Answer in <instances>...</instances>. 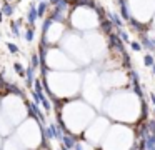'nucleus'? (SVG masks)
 Segmentation results:
<instances>
[{
	"mask_svg": "<svg viewBox=\"0 0 155 150\" xmlns=\"http://www.w3.org/2000/svg\"><path fill=\"white\" fill-rule=\"evenodd\" d=\"M78 142H80V137L74 135V133H65L64 138H62V145L67 147V148H70V150H74Z\"/></svg>",
	"mask_w": 155,
	"mask_h": 150,
	"instance_id": "f257e3e1",
	"label": "nucleus"
},
{
	"mask_svg": "<svg viewBox=\"0 0 155 150\" xmlns=\"http://www.w3.org/2000/svg\"><path fill=\"white\" fill-rule=\"evenodd\" d=\"M145 143H147V150H152L155 147V133H148L145 137Z\"/></svg>",
	"mask_w": 155,
	"mask_h": 150,
	"instance_id": "7ed1b4c3",
	"label": "nucleus"
},
{
	"mask_svg": "<svg viewBox=\"0 0 155 150\" xmlns=\"http://www.w3.org/2000/svg\"><path fill=\"white\" fill-rule=\"evenodd\" d=\"M15 68H17L18 75H22V77H24V70H22V65H18V63H15Z\"/></svg>",
	"mask_w": 155,
	"mask_h": 150,
	"instance_id": "9d476101",
	"label": "nucleus"
},
{
	"mask_svg": "<svg viewBox=\"0 0 155 150\" xmlns=\"http://www.w3.org/2000/svg\"><path fill=\"white\" fill-rule=\"evenodd\" d=\"M32 65H34V67H37V65H38V58H37V55H34V58H32Z\"/></svg>",
	"mask_w": 155,
	"mask_h": 150,
	"instance_id": "f8f14e48",
	"label": "nucleus"
},
{
	"mask_svg": "<svg viewBox=\"0 0 155 150\" xmlns=\"http://www.w3.org/2000/svg\"><path fill=\"white\" fill-rule=\"evenodd\" d=\"M50 2H52V3H55V5H57V2H58V0H50Z\"/></svg>",
	"mask_w": 155,
	"mask_h": 150,
	"instance_id": "f3484780",
	"label": "nucleus"
},
{
	"mask_svg": "<svg viewBox=\"0 0 155 150\" xmlns=\"http://www.w3.org/2000/svg\"><path fill=\"white\" fill-rule=\"evenodd\" d=\"M45 12V5H40V8H38V13H40V15H42V13H44Z\"/></svg>",
	"mask_w": 155,
	"mask_h": 150,
	"instance_id": "4468645a",
	"label": "nucleus"
},
{
	"mask_svg": "<svg viewBox=\"0 0 155 150\" xmlns=\"http://www.w3.org/2000/svg\"><path fill=\"white\" fill-rule=\"evenodd\" d=\"M152 150H155V147H153V148H152Z\"/></svg>",
	"mask_w": 155,
	"mask_h": 150,
	"instance_id": "6ab92c4d",
	"label": "nucleus"
},
{
	"mask_svg": "<svg viewBox=\"0 0 155 150\" xmlns=\"http://www.w3.org/2000/svg\"><path fill=\"white\" fill-rule=\"evenodd\" d=\"M114 28H115V25L112 23L110 18H105V20H102V22H100V30H102L104 33H108V35H110Z\"/></svg>",
	"mask_w": 155,
	"mask_h": 150,
	"instance_id": "f03ea898",
	"label": "nucleus"
},
{
	"mask_svg": "<svg viewBox=\"0 0 155 150\" xmlns=\"http://www.w3.org/2000/svg\"><path fill=\"white\" fill-rule=\"evenodd\" d=\"M110 20H112V23H114L117 28H122V27H124V22H122L120 15H117V13H112V15H110Z\"/></svg>",
	"mask_w": 155,
	"mask_h": 150,
	"instance_id": "20e7f679",
	"label": "nucleus"
},
{
	"mask_svg": "<svg viewBox=\"0 0 155 150\" xmlns=\"http://www.w3.org/2000/svg\"><path fill=\"white\" fill-rule=\"evenodd\" d=\"M35 92H44V85H42L40 80H35Z\"/></svg>",
	"mask_w": 155,
	"mask_h": 150,
	"instance_id": "6e6552de",
	"label": "nucleus"
},
{
	"mask_svg": "<svg viewBox=\"0 0 155 150\" xmlns=\"http://www.w3.org/2000/svg\"><path fill=\"white\" fill-rule=\"evenodd\" d=\"M74 150H85V147H84V143H82V142H78L77 143V145H75V148Z\"/></svg>",
	"mask_w": 155,
	"mask_h": 150,
	"instance_id": "9b49d317",
	"label": "nucleus"
},
{
	"mask_svg": "<svg viewBox=\"0 0 155 150\" xmlns=\"http://www.w3.org/2000/svg\"><path fill=\"white\" fill-rule=\"evenodd\" d=\"M42 105H44L45 112H50V110H52V105H50V102H48V100H47V97H45V98L42 100Z\"/></svg>",
	"mask_w": 155,
	"mask_h": 150,
	"instance_id": "0eeeda50",
	"label": "nucleus"
},
{
	"mask_svg": "<svg viewBox=\"0 0 155 150\" xmlns=\"http://www.w3.org/2000/svg\"><path fill=\"white\" fill-rule=\"evenodd\" d=\"M130 43H132V50H137V52H138V50H142V43L140 42L135 40V42H130Z\"/></svg>",
	"mask_w": 155,
	"mask_h": 150,
	"instance_id": "1a4fd4ad",
	"label": "nucleus"
},
{
	"mask_svg": "<svg viewBox=\"0 0 155 150\" xmlns=\"http://www.w3.org/2000/svg\"><path fill=\"white\" fill-rule=\"evenodd\" d=\"M32 35H34V33H32V30H28V32H27V38L30 40V38H32Z\"/></svg>",
	"mask_w": 155,
	"mask_h": 150,
	"instance_id": "2eb2a0df",
	"label": "nucleus"
},
{
	"mask_svg": "<svg viewBox=\"0 0 155 150\" xmlns=\"http://www.w3.org/2000/svg\"><path fill=\"white\" fill-rule=\"evenodd\" d=\"M150 102L153 103V107H155V93H150Z\"/></svg>",
	"mask_w": 155,
	"mask_h": 150,
	"instance_id": "ddd939ff",
	"label": "nucleus"
},
{
	"mask_svg": "<svg viewBox=\"0 0 155 150\" xmlns=\"http://www.w3.org/2000/svg\"><path fill=\"white\" fill-rule=\"evenodd\" d=\"M60 150H70V148H67V147H64V145H62V147H60Z\"/></svg>",
	"mask_w": 155,
	"mask_h": 150,
	"instance_id": "dca6fc26",
	"label": "nucleus"
},
{
	"mask_svg": "<svg viewBox=\"0 0 155 150\" xmlns=\"http://www.w3.org/2000/svg\"><path fill=\"white\" fill-rule=\"evenodd\" d=\"M143 63H145V67H153L155 65V58L150 55V53H147V55L143 57Z\"/></svg>",
	"mask_w": 155,
	"mask_h": 150,
	"instance_id": "39448f33",
	"label": "nucleus"
},
{
	"mask_svg": "<svg viewBox=\"0 0 155 150\" xmlns=\"http://www.w3.org/2000/svg\"><path fill=\"white\" fill-rule=\"evenodd\" d=\"M152 112H153V118H155V107H153V110H152Z\"/></svg>",
	"mask_w": 155,
	"mask_h": 150,
	"instance_id": "a211bd4d",
	"label": "nucleus"
},
{
	"mask_svg": "<svg viewBox=\"0 0 155 150\" xmlns=\"http://www.w3.org/2000/svg\"><path fill=\"white\" fill-rule=\"evenodd\" d=\"M147 125H148V132L155 133V118H148L147 120Z\"/></svg>",
	"mask_w": 155,
	"mask_h": 150,
	"instance_id": "423d86ee",
	"label": "nucleus"
}]
</instances>
